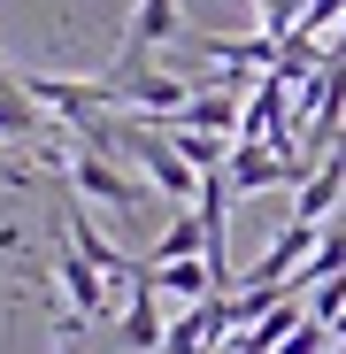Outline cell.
Returning a JSON list of instances; mask_svg holds the SVG:
<instances>
[{"label":"cell","mask_w":346,"mask_h":354,"mask_svg":"<svg viewBox=\"0 0 346 354\" xmlns=\"http://www.w3.org/2000/svg\"><path fill=\"white\" fill-rule=\"evenodd\" d=\"M124 162H139V177H146L154 193H169L177 208H193V201H200V185H208V177H200V169L177 154V139H169V131H154V124H131Z\"/></svg>","instance_id":"cell-1"},{"label":"cell","mask_w":346,"mask_h":354,"mask_svg":"<svg viewBox=\"0 0 346 354\" xmlns=\"http://www.w3.org/2000/svg\"><path fill=\"white\" fill-rule=\"evenodd\" d=\"M62 177H70V193L77 201H100V208H139L146 201V177H131L115 154H93V147H77V154H62Z\"/></svg>","instance_id":"cell-2"},{"label":"cell","mask_w":346,"mask_h":354,"mask_svg":"<svg viewBox=\"0 0 346 354\" xmlns=\"http://www.w3.org/2000/svg\"><path fill=\"white\" fill-rule=\"evenodd\" d=\"M231 331H239V316H231V292H215V301H200V308H185L177 324H169L162 354H223Z\"/></svg>","instance_id":"cell-3"},{"label":"cell","mask_w":346,"mask_h":354,"mask_svg":"<svg viewBox=\"0 0 346 354\" xmlns=\"http://www.w3.org/2000/svg\"><path fill=\"white\" fill-rule=\"evenodd\" d=\"M54 285H62V308H70V316H85V324L115 308V285H108V277H100V270L70 247V239L54 247Z\"/></svg>","instance_id":"cell-4"},{"label":"cell","mask_w":346,"mask_h":354,"mask_svg":"<svg viewBox=\"0 0 346 354\" xmlns=\"http://www.w3.org/2000/svg\"><path fill=\"white\" fill-rule=\"evenodd\" d=\"M54 131H62V124H54V115L31 100V85L0 62V139H16V147H46Z\"/></svg>","instance_id":"cell-5"},{"label":"cell","mask_w":346,"mask_h":354,"mask_svg":"<svg viewBox=\"0 0 346 354\" xmlns=\"http://www.w3.org/2000/svg\"><path fill=\"white\" fill-rule=\"evenodd\" d=\"M169 39H185L177 0H139V8H131V31H124V54H115V70H146V54L169 46Z\"/></svg>","instance_id":"cell-6"},{"label":"cell","mask_w":346,"mask_h":354,"mask_svg":"<svg viewBox=\"0 0 346 354\" xmlns=\"http://www.w3.org/2000/svg\"><path fill=\"white\" fill-rule=\"evenodd\" d=\"M162 339H169V324H162V292L139 277V285H131L124 324H115V346H124V354H162Z\"/></svg>","instance_id":"cell-7"},{"label":"cell","mask_w":346,"mask_h":354,"mask_svg":"<svg viewBox=\"0 0 346 354\" xmlns=\"http://www.w3.org/2000/svg\"><path fill=\"white\" fill-rule=\"evenodd\" d=\"M338 193H346V147H331L323 169L293 193V223H316V231H323V216H338Z\"/></svg>","instance_id":"cell-8"},{"label":"cell","mask_w":346,"mask_h":354,"mask_svg":"<svg viewBox=\"0 0 346 354\" xmlns=\"http://www.w3.org/2000/svg\"><path fill=\"white\" fill-rule=\"evenodd\" d=\"M169 262H208V223H200V208H177L169 231L154 239V254H139V270H169Z\"/></svg>","instance_id":"cell-9"},{"label":"cell","mask_w":346,"mask_h":354,"mask_svg":"<svg viewBox=\"0 0 346 354\" xmlns=\"http://www.w3.org/2000/svg\"><path fill=\"white\" fill-rule=\"evenodd\" d=\"M162 301H185V308H200V301H215L223 292V277L208 270V262H169V270H139Z\"/></svg>","instance_id":"cell-10"},{"label":"cell","mask_w":346,"mask_h":354,"mask_svg":"<svg viewBox=\"0 0 346 354\" xmlns=\"http://www.w3.org/2000/svg\"><path fill=\"white\" fill-rule=\"evenodd\" d=\"M338 62H346V24H338Z\"/></svg>","instance_id":"cell-11"},{"label":"cell","mask_w":346,"mask_h":354,"mask_svg":"<svg viewBox=\"0 0 346 354\" xmlns=\"http://www.w3.org/2000/svg\"><path fill=\"white\" fill-rule=\"evenodd\" d=\"M54 354H77V346H70V339H62V346H54Z\"/></svg>","instance_id":"cell-12"},{"label":"cell","mask_w":346,"mask_h":354,"mask_svg":"<svg viewBox=\"0 0 346 354\" xmlns=\"http://www.w3.org/2000/svg\"><path fill=\"white\" fill-rule=\"evenodd\" d=\"M331 354H346V346H331Z\"/></svg>","instance_id":"cell-13"}]
</instances>
